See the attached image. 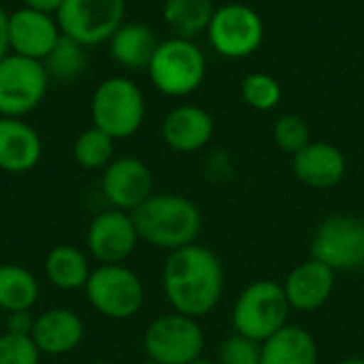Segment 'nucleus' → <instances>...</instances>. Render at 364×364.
I'll list each match as a JSON object with an SVG mask.
<instances>
[{
	"label": "nucleus",
	"instance_id": "obj_2",
	"mask_svg": "<svg viewBox=\"0 0 364 364\" xmlns=\"http://www.w3.org/2000/svg\"><path fill=\"white\" fill-rule=\"evenodd\" d=\"M139 239L151 247L175 252L196 243L203 230V213L198 205L181 194H151L132 211Z\"/></svg>",
	"mask_w": 364,
	"mask_h": 364
},
{
	"label": "nucleus",
	"instance_id": "obj_8",
	"mask_svg": "<svg viewBox=\"0 0 364 364\" xmlns=\"http://www.w3.org/2000/svg\"><path fill=\"white\" fill-rule=\"evenodd\" d=\"M311 258L324 262L335 273H356L364 269V220L356 215H328L314 230Z\"/></svg>",
	"mask_w": 364,
	"mask_h": 364
},
{
	"label": "nucleus",
	"instance_id": "obj_28",
	"mask_svg": "<svg viewBox=\"0 0 364 364\" xmlns=\"http://www.w3.org/2000/svg\"><path fill=\"white\" fill-rule=\"evenodd\" d=\"M273 141L282 151L294 156L311 143V128L301 115L286 113L273 124Z\"/></svg>",
	"mask_w": 364,
	"mask_h": 364
},
{
	"label": "nucleus",
	"instance_id": "obj_35",
	"mask_svg": "<svg viewBox=\"0 0 364 364\" xmlns=\"http://www.w3.org/2000/svg\"><path fill=\"white\" fill-rule=\"evenodd\" d=\"M190 364H218V360H209V358H203V356H200V358H196L194 363Z\"/></svg>",
	"mask_w": 364,
	"mask_h": 364
},
{
	"label": "nucleus",
	"instance_id": "obj_20",
	"mask_svg": "<svg viewBox=\"0 0 364 364\" xmlns=\"http://www.w3.org/2000/svg\"><path fill=\"white\" fill-rule=\"evenodd\" d=\"M107 45L113 62H117L126 70H143L149 66L160 41L147 23L124 21Z\"/></svg>",
	"mask_w": 364,
	"mask_h": 364
},
{
	"label": "nucleus",
	"instance_id": "obj_23",
	"mask_svg": "<svg viewBox=\"0 0 364 364\" xmlns=\"http://www.w3.org/2000/svg\"><path fill=\"white\" fill-rule=\"evenodd\" d=\"M215 6L211 0H164L162 17L164 23L179 38L194 41L198 34L207 32Z\"/></svg>",
	"mask_w": 364,
	"mask_h": 364
},
{
	"label": "nucleus",
	"instance_id": "obj_32",
	"mask_svg": "<svg viewBox=\"0 0 364 364\" xmlns=\"http://www.w3.org/2000/svg\"><path fill=\"white\" fill-rule=\"evenodd\" d=\"M64 0H21V6L38 11V13H47V15H55L60 11Z\"/></svg>",
	"mask_w": 364,
	"mask_h": 364
},
{
	"label": "nucleus",
	"instance_id": "obj_36",
	"mask_svg": "<svg viewBox=\"0 0 364 364\" xmlns=\"http://www.w3.org/2000/svg\"><path fill=\"white\" fill-rule=\"evenodd\" d=\"M90 364H115V363H111V360H96V363H90Z\"/></svg>",
	"mask_w": 364,
	"mask_h": 364
},
{
	"label": "nucleus",
	"instance_id": "obj_18",
	"mask_svg": "<svg viewBox=\"0 0 364 364\" xmlns=\"http://www.w3.org/2000/svg\"><path fill=\"white\" fill-rule=\"evenodd\" d=\"M85 337V324L73 309H47L34 320L30 339L45 356H64L75 352Z\"/></svg>",
	"mask_w": 364,
	"mask_h": 364
},
{
	"label": "nucleus",
	"instance_id": "obj_17",
	"mask_svg": "<svg viewBox=\"0 0 364 364\" xmlns=\"http://www.w3.org/2000/svg\"><path fill=\"white\" fill-rule=\"evenodd\" d=\"M292 171L301 183L314 190L335 188L348 171L343 151L326 141H311L299 154L292 156Z\"/></svg>",
	"mask_w": 364,
	"mask_h": 364
},
{
	"label": "nucleus",
	"instance_id": "obj_27",
	"mask_svg": "<svg viewBox=\"0 0 364 364\" xmlns=\"http://www.w3.org/2000/svg\"><path fill=\"white\" fill-rule=\"evenodd\" d=\"M282 83L269 73H250L241 81V98L254 111H273L282 102Z\"/></svg>",
	"mask_w": 364,
	"mask_h": 364
},
{
	"label": "nucleus",
	"instance_id": "obj_6",
	"mask_svg": "<svg viewBox=\"0 0 364 364\" xmlns=\"http://www.w3.org/2000/svg\"><path fill=\"white\" fill-rule=\"evenodd\" d=\"M83 290L87 303L109 320H130L145 305V286L126 264H100Z\"/></svg>",
	"mask_w": 364,
	"mask_h": 364
},
{
	"label": "nucleus",
	"instance_id": "obj_15",
	"mask_svg": "<svg viewBox=\"0 0 364 364\" xmlns=\"http://www.w3.org/2000/svg\"><path fill=\"white\" fill-rule=\"evenodd\" d=\"M335 271L316 258L299 262L284 279L282 288L286 292L292 311L311 314L322 309L335 290Z\"/></svg>",
	"mask_w": 364,
	"mask_h": 364
},
{
	"label": "nucleus",
	"instance_id": "obj_13",
	"mask_svg": "<svg viewBox=\"0 0 364 364\" xmlns=\"http://www.w3.org/2000/svg\"><path fill=\"white\" fill-rule=\"evenodd\" d=\"M100 188L113 209L132 213L154 194V175L141 158L122 156L102 171Z\"/></svg>",
	"mask_w": 364,
	"mask_h": 364
},
{
	"label": "nucleus",
	"instance_id": "obj_5",
	"mask_svg": "<svg viewBox=\"0 0 364 364\" xmlns=\"http://www.w3.org/2000/svg\"><path fill=\"white\" fill-rule=\"evenodd\" d=\"M290 305L282 284L256 279L241 290L232 305V328L252 341H267L288 324Z\"/></svg>",
	"mask_w": 364,
	"mask_h": 364
},
{
	"label": "nucleus",
	"instance_id": "obj_19",
	"mask_svg": "<svg viewBox=\"0 0 364 364\" xmlns=\"http://www.w3.org/2000/svg\"><path fill=\"white\" fill-rule=\"evenodd\" d=\"M43 156L38 132L21 117H0V171L28 173Z\"/></svg>",
	"mask_w": 364,
	"mask_h": 364
},
{
	"label": "nucleus",
	"instance_id": "obj_14",
	"mask_svg": "<svg viewBox=\"0 0 364 364\" xmlns=\"http://www.w3.org/2000/svg\"><path fill=\"white\" fill-rule=\"evenodd\" d=\"M60 36L62 30L58 26L55 15L38 13L26 6H19L13 13H9L11 53L43 62L49 55V51L55 47Z\"/></svg>",
	"mask_w": 364,
	"mask_h": 364
},
{
	"label": "nucleus",
	"instance_id": "obj_25",
	"mask_svg": "<svg viewBox=\"0 0 364 364\" xmlns=\"http://www.w3.org/2000/svg\"><path fill=\"white\" fill-rule=\"evenodd\" d=\"M73 158L87 171H105L115 160V139L96 126L85 128L73 143Z\"/></svg>",
	"mask_w": 364,
	"mask_h": 364
},
{
	"label": "nucleus",
	"instance_id": "obj_37",
	"mask_svg": "<svg viewBox=\"0 0 364 364\" xmlns=\"http://www.w3.org/2000/svg\"><path fill=\"white\" fill-rule=\"evenodd\" d=\"M141 364H158V363H154V360H145V363H141Z\"/></svg>",
	"mask_w": 364,
	"mask_h": 364
},
{
	"label": "nucleus",
	"instance_id": "obj_30",
	"mask_svg": "<svg viewBox=\"0 0 364 364\" xmlns=\"http://www.w3.org/2000/svg\"><path fill=\"white\" fill-rule=\"evenodd\" d=\"M218 364H260V343L235 333L220 343Z\"/></svg>",
	"mask_w": 364,
	"mask_h": 364
},
{
	"label": "nucleus",
	"instance_id": "obj_9",
	"mask_svg": "<svg viewBox=\"0 0 364 364\" xmlns=\"http://www.w3.org/2000/svg\"><path fill=\"white\" fill-rule=\"evenodd\" d=\"M147 360L158 364H190L203 356L205 333L198 320L183 314H164L156 318L143 335Z\"/></svg>",
	"mask_w": 364,
	"mask_h": 364
},
{
	"label": "nucleus",
	"instance_id": "obj_1",
	"mask_svg": "<svg viewBox=\"0 0 364 364\" xmlns=\"http://www.w3.org/2000/svg\"><path fill=\"white\" fill-rule=\"evenodd\" d=\"M162 290L173 311L200 320L224 294V264L220 256L198 243L168 254L162 269Z\"/></svg>",
	"mask_w": 364,
	"mask_h": 364
},
{
	"label": "nucleus",
	"instance_id": "obj_26",
	"mask_svg": "<svg viewBox=\"0 0 364 364\" xmlns=\"http://www.w3.org/2000/svg\"><path fill=\"white\" fill-rule=\"evenodd\" d=\"M51 79L58 81H73L87 68V47L77 43L70 36H60L55 47L43 60Z\"/></svg>",
	"mask_w": 364,
	"mask_h": 364
},
{
	"label": "nucleus",
	"instance_id": "obj_3",
	"mask_svg": "<svg viewBox=\"0 0 364 364\" xmlns=\"http://www.w3.org/2000/svg\"><path fill=\"white\" fill-rule=\"evenodd\" d=\"M145 113L147 105L143 90L122 75L100 81L90 100L92 126L100 128L115 141L136 134L145 122Z\"/></svg>",
	"mask_w": 364,
	"mask_h": 364
},
{
	"label": "nucleus",
	"instance_id": "obj_7",
	"mask_svg": "<svg viewBox=\"0 0 364 364\" xmlns=\"http://www.w3.org/2000/svg\"><path fill=\"white\" fill-rule=\"evenodd\" d=\"M205 34L218 55L243 60L262 47L264 21L254 6L245 2H228L215 9Z\"/></svg>",
	"mask_w": 364,
	"mask_h": 364
},
{
	"label": "nucleus",
	"instance_id": "obj_31",
	"mask_svg": "<svg viewBox=\"0 0 364 364\" xmlns=\"http://www.w3.org/2000/svg\"><path fill=\"white\" fill-rule=\"evenodd\" d=\"M34 320H36V318L32 316V309L11 311V314L6 316V333L30 337V335H32V328H34Z\"/></svg>",
	"mask_w": 364,
	"mask_h": 364
},
{
	"label": "nucleus",
	"instance_id": "obj_10",
	"mask_svg": "<svg viewBox=\"0 0 364 364\" xmlns=\"http://www.w3.org/2000/svg\"><path fill=\"white\" fill-rule=\"evenodd\" d=\"M49 73L41 60L6 53L0 60V117H23L47 96Z\"/></svg>",
	"mask_w": 364,
	"mask_h": 364
},
{
	"label": "nucleus",
	"instance_id": "obj_29",
	"mask_svg": "<svg viewBox=\"0 0 364 364\" xmlns=\"http://www.w3.org/2000/svg\"><path fill=\"white\" fill-rule=\"evenodd\" d=\"M41 356L30 337L13 333L0 335V364H41Z\"/></svg>",
	"mask_w": 364,
	"mask_h": 364
},
{
	"label": "nucleus",
	"instance_id": "obj_16",
	"mask_svg": "<svg viewBox=\"0 0 364 364\" xmlns=\"http://www.w3.org/2000/svg\"><path fill=\"white\" fill-rule=\"evenodd\" d=\"M215 132L211 113L198 105H177L162 122V139L177 154H196L205 149Z\"/></svg>",
	"mask_w": 364,
	"mask_h": 364
},
{
	"label": "nucleus",
	"instance_id": "obj_33",
	"mask_svg": "<svg viewBox=\"0 0 364 364\" xmlns=\"http://www.w3.org/2000/svg\"><path fill=\"white\" fill-rule=\"evenodd\" d=\"M6 53H11V47H9V13L0 4V60Z\"/></svg>",
	"mask_w": 364,
	"mask_h": 364
},
{
	"label": "nucleus",
	"instance_id": "obj_21",
	"mask_svg": "<svg viewBox=\"0 0 364 364\" xmlns=\"http://www.w3.org/2000/svg\"><path fill=\"white\" fill-rule=\"evenodd\" d=\"M318 358L314 335L296 324H286L260 343V364H318Z\"/></svg>",
	"mask_w": 364,
	"mask_h": 364
},
{
	"label": "nucleus",
	"instance_id": "obj_24",
	"mask_svg": "<svg viewBox=\"0 0 364 364\" xmlns=\"http://www.w3.org/2000/svg\"><path fill=\"white\" fill-rule=\"evenodd\" d=\"M38 279L19 264H0V309L6 314L32 309L38 301Z\"/></svg>",
	"mask_w": 364,
	"mask_h": 364
},
{
	"label": "nucleus",
	"instance_id": "obj_34",
	"mask_svg": "<svg viewBox=\"0 0 364 364\" xmlns=\"http://www.w3.org/2000/svg\"><path fill=\"white\" fill-rule=\"evenodd\" d=\"M337 364H364V358H358V356H352V358H343Z\"/></svg>",
	"mask_w": 364,
	"mask_h": 364
},
{
	"label": "nucleus",
	"instance_id": "obj_4",
	"mask_svg": "<svg viewBox=\"0 0 364 364\" xmlns=\"http://www.w3.org/2000/svg\"><path fill=\"white\" fill-rule=\"evenodd\" d=\"M147 73L160 94L183 98L203 85L207 75V58L194 41L171 36L160 41L156 47Z\"/></svg>",
	"mask_w": 364,
	"mask_h": 364
},
{
	"label": "nucleus",
	"instance_id": "obj_12",
	"mask_svg": "<svg viewBox=\"0 0 364 364\" xmlns=\"http://www.w3.org/2000/svg\"><path fill=\"white\" fill-rule=\"evenodd\" d=\"M87 250L92 258L100 264H124L136 250L139 232L132 213L109 209L98 215L87 226Z\"/></svg>",
	"mask_w": 364,
	"mask_h": 364
},
{
	"label": "nucleus",
	"instance_id": "obj_22",
	"mask_svg": "<svg viewBox=\"0 0 364 364\" xmlns=\"http://www.w3.org/2000/svg\"><path fill=\"white\" fill-rule=\"evenodd\" d=\"M90 260L75 245H55L45 258V277L58 290H81L90 279Z\"/></svg>",
	"mask_w": 364,
	"mask_h": 364
},
{
	"label": "nucleus",
	"instance_id": "obj_11",
	"mask_svg": "<svg viewBox=\"0 0 364 364\" xmlns=\"http://www.w3.org/2000/svg\"><path fill=\"white\" fill-rule=\"evenodd\" d=\"M126 0H64L55 13L64 36L75 38L83 47L109 43L124 23Z\"/></svg>",
	"mask_w": 364,
	"mask_h": 364
}]
</instances>
